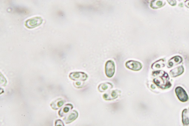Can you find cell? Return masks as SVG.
<instances>
[{
	"label": "cell",
	"mask_w": 189,
	"mask_h": 126,
	"mask_svg": "<svg viewBox=\"0 0 189 126\" xmlns=\"http://www.w3.org/2000/svg\"><path fill=\"white\" fill-rule=\"evenodd\" d=\"M42 21L41 17H35L27 20L25 22V26L28 28L33 29L41 25Z\"/></svg>",
	"instance_id": "6da1fadb"
},
{
	"label": "cell",
	"mask_w": 189,
	"mask_h": 126,
	"mask_svg": "<svg viewBox=\"0 0 189 126\" xmlns=\"http://www.w3.org/2000/svg\"><path fill=\"white\" fill-rule=\"evenodd\" d=\"M105 73L108 78H112L114 74L115 65L114 62L112 60L107 61L105 64Z\"/></svg>",
	"instance_id": "7a4b0ae2"
},
{
	"label": "cell",
	"mask_w": 189,
	"mask_h": 126,
	"mask_svg": "<svg viewBox=\"0 0 189 126\" xmlns=\"http://www.w3.org/2000/svg\"><path fill=\"white\" fill-rule=\"evenodd\" d=\"M69 77L74 81H86L88 77L87 74L81 72H73L70 73Z\"/></svg>",
	"instance_id": "3957f363"
},
{
	"label": "cell",
	"mask_w": 189,
	"mask_h": 126,
	"mask_svg": "<svg viewBox=\"0 0 189 126\" xmlns=\"http://www.w3.org/2000/svg\"><path fill=\"white\" fill-rule=\"evenodd\" d=\"M178 99L182 102H186L188 100L189 98L186 92L182 87H178L175 90Z\"/></svg>",
	"instance_id": "277c9868"
},
{
	"label": "cell",
	"mask_w": 189,
	"mask_h": 126,
	"mask_svg": "<svg viewBox=\"0 0 189 126\" xmlns=\"http://www.w3.org/2000/svg\"><path fill=\"white\" fill-rule=\"evenodd\" d=\"M126 67L130 70L134 71H139L142 69V65L139 61L130 60L126 63Z\"/></svg>",
	"instance_id": "5b68a950"
},
{
	"label": "cell",
	"mask_w": 189,
	"mask_h": 126,
	"mask_svg": "<svg viewBox=\"0 0 189 126\" xmlns=\"http://www.w3.org/2000/svg\"><path fill=\"white\" fill-rule=\"evenodd\" d=\"M78 116V113L76 110H73L64 118V120L66 124H69L75 121Z\"/></svg>",
	"instance_id": "8992f818"
},
{
	"label": "cell",
	"mask_w": 189,
	"mask_h": 126,
	"mask_svg": "<svg viewBox=\"0 0 189 126\" xmlns=\"http://www.w3.org/2000/svg\"><path fill=\"white\" fill-rule=\"evenodd\" d=\"M120 92V91L117 90H112V91L110 92V93H106L105 94H104L103 96V97L104 99L107 100L115 99L118 97Z\"/></svg>",
	"instance_id": "52a82bcc"
},
{
	"label": "cell",
	"mask_w": 189,
	"mask_h": 126,
	"mask_svg": "<svg viewBox=\"0 0 189 126\" xmlns=\"http://www.w3.org/2000/svg\"><path fill=\"white\" fill-rule=\"evenodd\" d=\"M65 102L66 101L64 100L59 98L53 101L50 104V106L53 110H58L60 107H62Z\"/></svg>",
	"instance_id": "ba28073f"
},
{
	"label": "cell",
	"mask_w": 189,
	"mask_h": 126,
	"mask_svg": "<svg viewBox=\"0 0 189 126\" xmlns=\"http://www.w3.org/2000/svg\"><path fill=\"white\" fill-rule=\"evenodd\" d=\"M72 104H66L64 107L61 108L58 112V114L60 117H62L70 111L73 108Z\"/></svg>",
	"instance_id": "9c48e42d"
},
{
	"label": "cell",
	"mask_w": 189,
	"mask_h": 126,
	"mask_svg": "<svg viewBox=\"0 0 189 126\" xmlns=\"http://www.w3.org/2000/svg\"><path fill=\"white\" fill-rule=\"evenodd\" d=\"M184 69L182 66H181L170 70V73L172 77H176L180 76L184 73Z\"/></svg>",
	"instance_id": "30bf717a"
},
{
	"label": "cell",
	"mask_w": 189,
	"mask_h": 126,
	"mask_svg": "<svg viewBox=\"0 0 189 126\" xmlns=\"http://www.w3.org/2000/svg\"><path fill=\"white\" fill-rule=\"evenodd\" d=\"M182 122L184 126L189 125V113L187 109H185L182 112Z\"/></svg>",
	"instance_id": "8fae6325"
},
{
	"label": "cell",
	"mask_w": 189,
	"mask_h": 126,
	"mask_svg": "<svg viewBox=\"0 0 189 126\" xmlns=\"http://www.w3.org/2000/svg\"><path fill=\"white\" fill-rule=\"evenodd\" d=\"M113 84L110 83H101L98 87V90L100 92H103L109 89L113 88Z\"/></svg>",
	"instance_id": "7c38bea8"
},
{
	"label": "cell",
	"mask_w": 189,
	"mask_h": 126,
	"mask_svg": "<svg viewBox=\"0 0 189 126\" xmlns=\"http://www.w3.org/2000/svg\"><path fill=\"white\" fill-rule=\"evenodd\" d=\"M163 2L161 1H152L150 4V7L153 9H158L162 7Z\"/></svg>",
	"instance_id": "4fadbf2b"
},
{
	"label": "cell",
	"mask_w": 189,
	"mask_h": 126,
	"mask_svg": "<svg viewBox=\"0 0 189 126\" xmlns=\"http://www.w3.org/2000/svg\"><path fill=\"white\" fill-rule=\"evenodd\" d=\"M182 61V58L180 57L179 56H176L174 57H173L170 59L169 62H174V65H176V64H179Z\"/></svg>",
	"instance_id": "5bb4252c"
},
{
	"label": "cell",
	"mask_w": 189,
	"mask_h": 126,
	"mask_svg": "<svg viewBox=\"0 0 189 126\" xmlns=\"http://www.w3.org/2000/svg\"><path fill=\"white\" fill-rule=\"evenodd\" d=\"M55 126H65L63 122L60 119L57 120L55 121Z\"/></svg>",
	"instance_id": "9a60e30c"
},
{
	"label": "cell",
	"mask_w": 189,
	"mask_h": 126,
	"mask_svg": "<svg viewBox=\"0 0 189 126\" xmlns=\"http://www.w3.org/2000/svg\"><path fill=\"white\" fill-rule=\"evenodd\" d=\"M81 82H77L76 83H75V87H77V88H80V87H79L80 86L81 87H82V86H81Z\"/></svg>",
	"instance_id": "2e32d148"
},
{
	"label": "cell",
	"mask_w": 189,
	"mask_h": 126,
	"mask_svg": "<svg viewBox=\"0 0 189 126\" xmlns=\"http://www.w3.org/2000/svg\"><path fill=\"white\" fill-rule=\"evenodd\" d=\"M189 6V2H187V5H186V6Z\"/></svg>",
	"instance_id": "e0dca14e"
},
{
	"label": "cell",
	"mask_w": 189,
	"mask_h": 126,
	"mask_svg": "<svg viewBox=\"0 0 189 126\" xmlns=\"http://www.w3.org/2000/svg\"><path fill=\"white\" fill-rule=\"evenodd\" d=\"M188 111H189V108L188 109Z\"/></svg>",
	"instance_id": "ac0fdd59"
}]
</instances>
